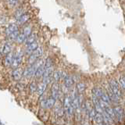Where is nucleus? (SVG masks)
Wrapping results in <instances>:
<instances>
[{
    "mask_svg": "<svg viewBox=\"0 0 125 125\" xmlns=\"http://www.w3.org/2000/svg\"><path fill=\"white\" fill-rule=\"evenodd\" d=\"M52 65H53V61H52V60L51 58H47L46 60L44 62V67H45V70L52 67Z\"/></svg>",
    "mask_w": 125,
    "mask_h": 125,
    "instance_id": "obj_23",
    "label": "nucleus"
},
{
    "mask_svg": "<svg viewBox=\"0 0 125 125\" xmlns=\"http://www.w3.org/2000/svg\"><path fill=\"white\" fill-rule=\"evenodd\" d=\"M43 54V49L41 47H38V48L34 51L33 53H31L30 56L28 60H27V62H28V64L31 65L33 64L34 62H36L38 60H39V57H41Z\"/></svg>",
    "mask_w": 125,
    "mask_h": 125,
    "instance_id": "obj_2",
    "label": "nucleus"
},
{
    "mask_svg": "<svg viewBox=\"0 0 125 125\" xmlns=\"http://www.w3.org/2000/svg\"><path fill=\"white\" fill-rule=\"evenodd\" d=\"M37 88H38V85L34 83V82H32V83H31L30 85H29V90L31 93H34L37 92Z\"/></svg>",
    "mask_w": 125,
    "mask_h": 125,
    "instance_id": "obj_27",
    "label": "nucleus"
},
{
    "mask_svg": "<svg viewBox=\"0 0 125 125\" xmlns=\"http://www.w3.org/2000/svg\"><path fill=\"white\" fill-rule=\"evenodd\" d=\"M94 120L95 121V123L97 124H103V115H102V113H97L95 116V118H94Z\"/></svg>",
    "mask_w": 125,
    "mask_h": 125,
    "instance_id": "obj_25",
    "label": "nucleus"
},
{
    "mask_svg": "<svg viewBox=\"0 0 125 125\" xmlns=\"http://www.w3.org/2000/svg\"><path fill=\"white\" fill-rule=\"evenodd\" d=\"M0 125H2V123H1V121H0Z\"/></svg>",
    "mask_w": 125,
    "mask_h": 125,
    "instance_id": "obj_36",
    "label": "nucleus"
},
{
    "mask_svg": "<svg viewBox=\"0 0 125 125\" xmlns=\"http://www.w3.org/2000/svg\"><path fill=\"white\" fill-rule=\"evenodd\" d=\"M47 88V84H44V83H42L39 85H38V88H37V92L39 95V96L42 95V94H44L45 90Z\"/></svg>",
    "mask_w": 125,
    "mask_h": 125,
    "instance_id": "obj_18",
    "label": "nucleus"
},
{
    "mask_svg": "<svg viewBox=\"0 0 125 125\" xmlns=\"http://www.w3.org/2000/svg\"><path fill=\"white\" fill-rule=\"evenodd\" d=\"M60 88H59L57 83H54L51 88V97L57 100L58 98L60 97Z\"/></svg>",
    "mask_w": 125,
    "mask_h": 125,
    "instance_id": "obj_9",
    "label": "nucleus"
},
{
    "mask_svg": "<svg viewBox=\"0 0 125 125\" xmlns=\"http://www.w3.org/2000/svg\"><path fill=\"white\" fill-rule=\"evenodd\" d=\"M26 38H27V37L23 33H20L19 35L17 36V39H16V42H17V43H19V44H22V43L25 42Z\"/></svg>",
    "mask_w": 125,
    "mask_h": 125,
    "instance_id": "obj_24",
    "label": "nucleus"
},
{
    "mask_svg": "<svg viewBox=\"0 0 125 125\" xmlns=\"http://www.w3.org/2000/svg\"><path fill=\"white\" fill-rule=\"evenodd\" d=\"M109 88L118 98L121 97V92L120 89L119 84L115 80H111L109 81Z\"/></svg>",
    "mask_w": 125,
    "mask_h": 125,
    "instance_id": "obj_4",
    "label": "nucleus"
},
{
    "mask_svg": "<svg viewBox=\"0 0 125 125\" xmlns=\"http://www.w3.org/2000/svg\"><path fill=\"white\" fill-rule=\"evenodd\" d=\"M35 39H36V35L34 34H31L30 36H28L27 38H26V41H25V44L27 45H28L31 43H33L35 42Z\"/></svg>",
    "mask_w": 125,
    "mask_h": 125,
    "instance_id": "obj_20",
    "label": "nucleus"
},
{
    "mask_svg": "<svg viewBox=\"0 0 125 125\" xmlns=\"http://www.w3.org/2000/svg\"><path fill=\"white\" fill-rule=\"evenodd\" d=\"M118 84H120V85L121 86V88L125 89V77L122 76V77H120L119 78Z\"/></svg>",
    "mask_w": 125,
    "mask_h": 125,
    "instance_id": "obj_30",
    "label": "nucleus"
},
{
    "mask_svg": "<svg viewBox=\"0 0 125 125\" xmlns=\"http://www.w3.org/2000/svg\"><path fill=\"white\" fill-rule=\"evenodd\" d=\"M11 49H12V46L10 42H6L5 45H3L2 49V55H8L9 53L11 52Z\"/></svg>",
    "mask_w": 125,
    "mask_h": 125,
    "instance_id": "obj_15",
    "label": "nucleus"
},
{
    "mask_svg": "<svg viewBox=\"0 0 125 125\" xmlns=\"http://www.w3.org/2000/svg\"><path fill=\"white\" fill-rule=\"evenodd\" d=\"M31 31H32V29H31V27L30 26H26L24 27V28L23 29V34L25 35V36L27 38L28 36L31 34Z\"/></svg>",
    "mask_w": 125,
    "mask_h": 125,
    "instance_id": "obj_26",
    "label": "nucleus"
},
{
    "mask_svg": "<svg viewBox=\"0 0 125 125\" xmlns=\"http://www.w3.org/2000/svg\"><path fill=\"white\" fill-rule=\"evenodd\" d=\"M97 112L95 111V109L92 108L91 110H90V112L88 113V116H89V119L91 120H94V118H95V116L96 115Z\"/></svg>",
    "mask_w": 125,
    "mask_h": 125,
    "instance_id": "obj_29",
    "label": "nucleus"
},
{
    "mask_svg": "<svg viewBox=\"0 0 125 125\" xmlns=\"http://www.w3.org/2000/svg\"><path fill=\"white\" fill-rule=\"evenodd\" d=\"M2 49H0V58L2 57Z\"/></svg>",
    "mask_w": 125,
    "mask_h": 125,
    "instance_id": "obj_34",
    "label": "nucleus"
},
{
    "mask_svg": "<svg viewBox=\"0 0 125 125\" xmlns=\"http://www.w3.org/2000/svg\"><path fill=\"white\" fill-rule=\"evenodd\" d=\"M113 113H114V115H115V119L117 121H121L123 119V116H124V110L123 109L120 107V106H116L115 108L113 109Z\"/></svg>",
    "mask_w": 125,
    "mask_h": 125,
    "instance_id": "obj_7",
    "label": "nucleus"
},
{
    "mask_svg": "<svg viewBox=\"0 0 125 125\" xmlns=\"http://www.w3.org/2000/svg\"><path fill=\"white\" fill-rule=\"evenodd\" d=\"M23 54L22 52H19L16 55H14V59H13V62L12 63V66L13 68H17L18 66L21 65L23 60Z\"/></svg>",
    "mask_w": 125,
    "mask_h": 125,
    "instance_id": "obj_5",
    "label": "nucleus"
},
{
    "mask_svg": "<svg viewBox=\"0 0 125 125\" xmlns=\"http://www.w3.org/2000/svg\"><path fill=\"white\" fill-rule=\"evenodd\" d=\"M38 48V44L37 42H34L33 43H31V44L27 45V48L25 49V54L30 56V55L31 53H33Z\"/></svg>",
    "mask_w": 125,
    "mask_h": 125,
    "instance_id": "obj_8",
    "label": "nucleus"
},
{
    "mask_svg": "<svg viewBox=\"0 0 125 125\" xmlns=\"http://www.w3.org/2000/svg\"><path fill=\"white\" fill-rule=\"evenodd\" d=\"M63 111H64V114H66V116L68 117H71L73 115V112L74 109L72 106L71 103H70V101L69 97H66L63 101Z\"/></svg>",
    "mask_w": 125,
    "mask_h": 125,
    "instance_id": "obj_1",
    "label": "nucleus"
},
{
    "mask_svg": "<svg viewBox=\"0 0 125 125\" xmlns=\"http://www.w3.org/2000/svg\"><path fill=\"white\" fill-rule=\"evenodd\" d=\"M84 125H89V124H88V123H85V124H84Z\"/></svg>",
    "mask_w": 125,
    "mask_h": 125,
    "instance_id": "obj_35",
    "label": "nucleus"
},
{
    "mask_svg": "<svg viewBox=\"0 0 125 125\" xmlns=\"http://www.w3.org/2000/svg\"><path fill=\"white\" fill-rule=\"evenodd\" d=\"M76 88H77V91L78 94H81L85 91L86 86L84 83H77L76 85Z\"/></svg>",
    "mask_w": 125,
    "mask_h": 125,
    "instance_id": "obj_21",
    "label": "nucleus"
},
{
    "mask_svg": "<svg viewBox=\"0 0 125 125\" xmlns=\"http://www.w3.org/2000/svg\"><path fill=\"white\" fill-rule=\"evenodd\" d=\"M23 11H22V10H18L17 12H16V13H15V17H16V19H18L20 17H21V15H23Z\"/></svg>",
    "mask_w": 125,
    "mask_h": 125,
    "instance_id": "obj_32",
    "label": "nucleus"
},
{
    "mask_svg": "<svg viewBox=\"0 0 125 125\" xmlns=\"http://www.w3.org/2000/svg\"><path fill=\"white\" fill-rule=\"evenodd\" d=\"M44 72H45V67H44V63H43L37 69L36 72L34 73V77H36L37 79H39V78L42 77L43 74H44Z\"/></svg>",
    "mask_w": 125,
    "mask_h": 125,
    "instance_id": "obj_14",
    "label": "nucleus"
},
{
    "mask_svg": "<svg viewBox=\"0 0 125 125\" xmlns=\"http://www.w3.org/2000/svg\"><path fill=\"white\" fill-rule=\"evenodd\" d=\"M6 20L5 17H0V23H6Z\"/></svg>",
    "mask_w": 125,
    "mask_h": 125,
    "instance_id": "obj_33",
    "label": "nucleus"
},
{
    "mask_svg": "<svg viewBox=\"0 0 125 125\" xmlns=\"http://www.w3.org/2000/svg\"><path fill=\"white\" fill-rule=\"evenodd\" d=\"M23 70L21 67L15 68L13 72H12V77L13 79L16 81H18L23 77Z\"/></svg>",
    "mask_w": 125,
    "mask_h": 125,
    "instance_id": "obj_6",
    "label": "nucleus"
},
{
    "mask_svg": "<svg viewBox=\"0 0 125 125\" xmlns=\"http://www.w3.org/2000/svg\"><path fill=\"white\" fill-rule=\"evenodd\" d=\"M19 0H6L7 3L9 4L10 6H14L17 4Z\"/></svg>",
    "mask_w": 125,
    "mask_h": 125,
    "instance_id": "obj_31",
    "label": "nucleus"
},
{
    "mask_svg": "<svg viewBox=\"0 0 125 125\" xmlns=\"http://www.w3.org/2000/svg\"><path fill=\"white\" fill-rule=\"evenodd\" d=\"M13 59H14V54L13 52H10L8 55H6L5 57V60H4V64L6 66H12V63L13 62Z\"/></svg>",
    "mask_w": 125,
    "mask_h": 125,
    "instance_id": "obj_11",
    "label": "nucleus"
},
{
    "mask_svg": "<svg viewBox=\"0 0 125 125\" xmlns=\"http://www.w3.org/2000/svg\"><path fill=\"white\" fill-rule=\"evenodd\" d=\"M107 95H108V96H109V99H110L111 102L113 101V102H114V103H118V101H119V99H120V98L117 97V96L115 95V94L111 91L110 88H109V89H108Z\"/></svg>",
    "mask_w": 125,
    "mask_h": 125,
    "instance_id": "obj_17",
    "label": "nucleus"
},
{
    "mask_svg": "<svg viewBox=\"0 0 125 125\" xmlns=\"http://www.w3.org/2000/svg\"><path fill=\"white\" fill-rule=\"evenodd\" d=\"M62 77V72L59 71V70H56V71H53V74H52V82L54 83H57L59 81L61 80Z\"/></svg>",
    "mask_w": 125,
    "mask_h": 125,
    "instance_id": "obj_16",
    "label": "nucleus"
},
{
    "mask_svg": "<svg viewBox=\"0 0 125 125\" xmlns=\"http://www.w3.org/2000/svg\"><path fill=\"white\" fill-rule=\"evenodd\" d=\"M63 82H64V86H66V88H71L72 86L74 84V80H73V78L72 77H70V76H68V75H66L65 77V78L63 79Z\"/></svg>",
    "mask_w": 125,
    "mask_h": 125,
    "instance_id": "obj_12",
    "label": "nucleus"
},
{
    "mask_svg": "<svg viewBox=\"0 0 125 125\" xmlns=\"http://www.w3.org/2000/svg\"><path fill=\"white\" fill-rule=\"evenodd\" d=\"M100 100L102 102H103V103L105 104H106L107 105L111 103V101H110V99H109V96L107 95V93H105L104 92H103V95H102V96L100 98Z\"/></svg>",
    "mask_w": 125,
    "mask_h": 125,
    "instance_id": "obj_19",
    "label": "nucleus"
},
{
    "mask_svg": "<svg viewBox=\"0 0 125 125\" xmlns=\"http://www.w3.org/2000/svg\"><path fill=\"white\" fill-rule=\"evenodd\" d=\"M103 92L102 91V90L100 88H94L92 89V95L96 96L97 98H99V99H100L102 95H103Z\"/></svg>",
    "mask_w": 125,
    "mask_h": 125,
    "instance_id": "obj_22",
    "label": "nucleus"
},
{
    "mask_svg": "<svg viewBox=\"0 0 125 125\" xmlns=\"http://www.w3.org/2000/svg\"><path fill=\"white\" fill-rule=\"evenodd\" d=\"M40 103H41V106L42 108H44V109H51V108H53L54 105H56V99H55L54 98L50 96L49 98H47L46 99L41 101Z\"/></svg>",
    "mask_w": 125,
    "mask_h": 125,
    "instance_id": "obj_3",
    "label": "nucleus"
},
{
    "mask_svg": "<svg viewBox=\"0 0 125 125\" xmlns=\"http://www.w3.org/2000/svg\"><path fill=\"white\" fill-rule=\"evenodd\" d=\"M19 31L18 30V25L15 24V23H11V24H10L6 28L5 32H6V34L7 35V36H9L10 34L15 32V31Z\"/></svg>",
    "mask_w": 125,
    "mask_h": 125,
    "instance_id": "obj_10",
    "label": "nucleus"
},
{
    "mask_svg": "<svg viewBox=\"0 0 125 125\" xmlns=\"http://www.w3.org/2000/svg\"><path fill=\"white\" fill-rule=\"evenodd\" d=\"M19 31H15V32H13V33H12V34H10L9 36H8V38H9V39L10 41H16V39H17V36L19 35Z\"/></svg>",
    "mask_w": 125,
    "mask_h": 125,
    "instance_id": "obj_28",
    "label": "nucleus"
},
{
    "mask_svg": "<svg viewBox=\"0 0 125 125\" xmlns=\"http://www.w3.org/2000/svg\"><path fill=\"white\" fill-rule=\"evenodd\" d=\"M29 19H30L29 14L23 13V15H21V17L17 19V23H18V24H24V23H26L27 21H29Z\"/></svg>",
    "mask_w": 125,
    "mask_h": 125,
    "instance_id": "obj_13",
    "label": "nucleus"
}]
</instances>
